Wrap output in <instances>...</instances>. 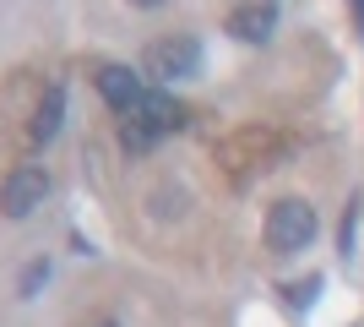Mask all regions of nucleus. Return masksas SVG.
Segmentation results:
<instances>
[{"label": "nucleus", "instance_id": "1", "mask_svg": "<svg viewBox=\"0 0 364 327\" xmlns=\"http://www.w3.org/2000/svg\"><path fill=\"white\" fill-rule=\"evenodd\" d=\"M180 104L168 93H141L136 104L125 109V125H120V142L131 147V153H147L158 137H168V131H180Z\"/></svg>", "mask_w": 364, "mask_h": 327}, {"label": "nucleus", "instance_id": "2", "mask_svg": "<svg viewBox=\"0 0 364 327\" xmlns=\"http://www.w3.org/2000/svg\"><path fill=\"white\" fill-rule=\"evenodd\" d=\"M316 207L299 202V197H283V202L267 213V246L277 251V256H294V251H304L310 240H316Z\"/></svg>", "mask_w": 364, "mask_h": 327}, {"label": "nucleus", "instance_id": "3", "mask_svg": "<svg viewBox=\"0 0 364 327\" xmlns=\"http://www.w3.org/2000/svg\"><path fill=\"white\" fill-rule=\"evenodd\" d=\"M147 77L152 82H185L201 71V44L191 38V33H174V38H158V44H147Z\"/></svg>", "mask_w": 364, "mask_h": 327}, {"label": "nucleus", "instance_id": "4", "mask_svg": "<svg viewBox=\"0 0 364 327\" xmlns=\"http://www.w3.org/2000/svg\"><path fill=\"white\" fill-rule=\"evenodd\" d=\"M44 197H49V175L33 170V164H22V170H11L0 180V213L6 218H33L44 207Z\"/></svg>", "mask_w": 364, "mask_h": 327}, {"label": "nucleus", "instance_id": "5", "mask_svg": "<svg viewBox=\"0 0 364 327\" xmlns=\"http://www.w3.org/2000/svg\"><path fill=\"white\" fill-rule=\"evenodd\" d=\"M272 28H277V6H267V0H250V6H240V11L228 16V33L245 38V44H267Z\"/></svg>", "mask_w": 364, "mask_h": 327}, {"label": "nucleus", "instance_id": "6", "mask_svg": "<svg viewBox=\"0 0 364 327\" xmlns=\"http://www.w3.org/2000/svg\"><path fill=\"white\" fill-rule=\"evenodd\" d=\"M98 93H104L109 109H120V115H125L147 88H141V77L131 71V66H104V71H98Z\"/></svg>", "mask_w": 364, "mask_h": 327}, {"label": "nucleus", "instance_id": "7", "mask_svg": "<svg viewBox=\"0 0 364 327\" xmlns=\"http://www.w3.org/2000/svg\"><path fill=\"white\" fill-rule=\"evenodd\" d=\"M60 125H65V88H60V82H49V93H44V104H38V115H33L28 137L33 142H55Z\"/></svg>", "mask_w": 364, "mask_h": 327}, {"label": "nucleus", "instance_id": "8", "mask_svg": "<svg viewBox=\"0 0 364 327\" xmlns=\"http://www.w3.org/2000/svg\"><path fill=\"white\" fill-rule=\"evenodd\" d=\"M49 279V267L38 262V267H28V273H22V295H33V289H38V284Z\"/></svg>", "mask_w": 364, "mask_h": 327}, {"label": "nucleus", "instance_id": "9", "mask_svg": "<svg viewBox=\"0 0 364 327\" xmlns=\"http://www.w3.org/2000/svg\"><path fill=\"white\" fill-rule=\"evenodd\" d=\"M353 16H359V33H364V0H353Z\"/></svg>", "mask_w": 364, "mask_h": 327}, {"label": "nucleus", "instance_id": "10", "mask_svg": "<svg viewBox=\"0 0 364 327\" xmlns=\"http://www.w3.org/2000/svg\"><path fill=\"white\" fill-rule=\"evenodd\" d=\"M136 6H164V0H136Z\"/></svg>", "mask_w": 364, "mask_h": 327}, {"label": "nucleus", "instance_id": "11", "mask_svg": "<svg viewBox=\"0 0 364 327\" xmlns=\"http://www.w3.org/2000/svg\"><path fill=\"white\" fill-rule=\"evenodd\" d=\"M109 327H114V322H109Z\"/></svg>", "mask_w": 364, "mask_h": 327}]
</instances>
